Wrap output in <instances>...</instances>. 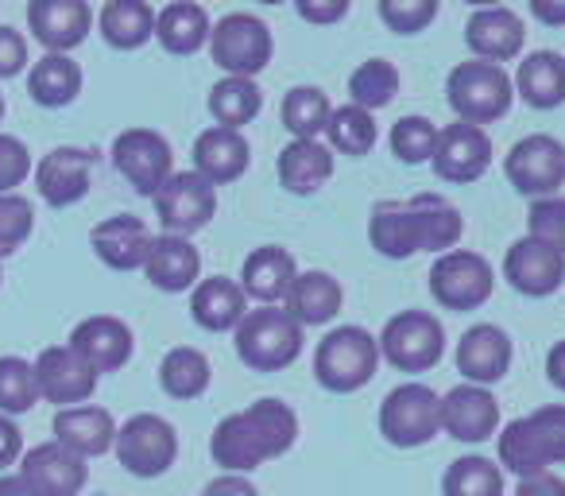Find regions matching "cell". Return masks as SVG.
I'll return each mask as SVG.
<instances>
[{
  "label": "cell",
  "instance_id": "6da1fadb",
  "mask_svg": "<svg viewBox=\"0 0 565 496\" xmlns=\"http://www.w3.org/2000/svg\"><path fill=\"white\" fill-rule=\"evenodd\" d=\"M465 233L461 210L441 194L387 198L372 205L369 241L387 261H407L415 253H454Z\"/></svg>",
  "mask_w": 565,
  "mask_h": 496
},
{
  "label": "cell",
  "instance_id": "7a4b0ae2",
  "mask_svg": "<svg viewBox=\"0 0 565 496\" xmlns=\"http://www.w3.org/2000/svg\"><path fill=\"white\" fill-rule=\"evenodd\" d=\"M295 439H299V415L282 400H256L213 426L210 454L225 473L244 477L271 457L287 454Z\"/></svg>",
  "mask_w": 565,
  "mask_h": 496
},
{
  "label": "cell",
  "instance_id": "3957f363",
  "mask_svg": "<svg viewBox=\"0 0 565 496\" xmlns=\"http://www.w3.org/2000/svg\"><path fill=\"white\" fill-rule=\"evenodd\" d=\"M380 369V341L364 326H338L315 349V380L326 392H361Z\"/></svg>",
  "mask_w": 565,
  "mask_h": 496
},
{
  "label": "cell",
  "instance_id": "277c9868",
  "mask_svg": "<svg viewBox=\"0 0 565 496\" xmlns=\"http://www.w3.org/2000/svg\"><path fill=\"white\" fill-rule=\"evenodd\" d=\"M446 97H449V109L457 113V120L480 128L508 117L511 102H515V82L508 78L503 66L472 59V63H457L449 71Z\"/></svg>",
  "mask_w": 565,
  "mask_h": 496
},
{
  "label": "cell",
  "instance_id": "5b68a950",
  "mask_svg": "<svg viewBox=\"0 0 565 496\" xmlns=\"http://www.w3.org/2000/svg\"><path fill=\"white\" fill-rule=\"evenodd\" d=\"M302 353V326L287 310H248L236 326V357L256 372H279Z\"/></svg>",
  "mask_w": 565,
  "mask_h": 496
},
{
  "label": "cell",
  "instance_id": "8992f818",
  "mask_svg": "<svg viewBox=\"0 0 565 496\" xmlns=\"http://www.w3.org/2000/svg\"><path fill=\"white\" fill-rule=\"evenodd\" d=\"M210 55L225 71V78H256L275 55L271 28L252 12H228L213 24Z\"/></svg>",
  "mask_w": 565,
  "mask_h": 496
},
{
  "label": "cell",
  "instance_id": "52a82bcc",
  "mask_svg": "<svg viewBox=\"0 0 565 496\" xmlns=\"http://www.w3.org/2000/svg\"><path fill=\"white\" fill-rule=\"evenodd\" d=\"M441 431V395L426 384H399L380 403V434L392 446L415 450L434 442Z\"/></svg>",
  "mask_w": 565,
  "mask_h": 496
},
{
  "label": "cell",
  "instance_id": "ba28073f",
  "mask_svg": "<svg viewBox=\"0 0 565 496\" xmlns=\"http://www.w3.org/2000/svg\"><path fill=\"white\" fill-rule=\"evenodd\" d=\"M380 357L399 372H426L446 353V330L430 310H399L380 334Z\"/></svg>",
  "mask_w": 565,
  "mask_h": 496
},
{
  "label": "cell",
  "instance_id": "9c48e42d",
  "mask_svg": "<svg viewBox=\"0 0 565 496\" xmlns=\"http://www.w3.org/2000/svg\"><path fill=\"white\" fill-rule=\"evenodd\" d=\"M113 450H117L120 465L132 477H163L174 465V457H179V434H174V426L163 415L140 411V415H132L117 431Z\"/></svg>",
  "mask_w": 565,
  "mask_h": 496
},
{
  "label": "cell",
  "instance_id": "30bf717a",
  "mask_svg": "<svg viewBox=\"0 0 565 496\" xmlns=\"http://www.w3.org/2000/svg\"><path fill=\"white\" fill-rule=\"evenodd\" d=\"M508 182L526 198H554L565 187V144L550 133H531L508 151L503 159Z\"/></svg>",
  "mask_w": 565,
  "mask_h": 496
},
{
  "label": "cell",
  "instance_id": "8fae6325",
  "mask_svg": "<svg viewBox=\"0 0 565 496\" xmlns=\"http://www.w3.org/2000/svg\"><path fill=\"white\" fill-rule=\"evenodd\" d=\"M492 264L480 253L469 249H454V253L438 256L430 268V295L438 307L446 310H477L492 299Z\"/></svg>",
  "mask_w": 565,
  "mask_h": 496
},
{
  "label": "cell",
  "instance_id": "7c38bea8",
  "mask_svg": "<svg viewBox=\"0 0 565 496\" xmlns=\"http://www.w3.org/2000/svg\"><path fill=\"white\" fill-rule=\"evenodd\" d=\"M113 167L128 179V187L143 198H156L174 175V156L167 136L156 128H128L113 140Z\"/></svg>",
  "mask_w": 565,
  "mask_h": 496
},
{
  "label": "cell",
  "instance_id": "4fadbf2b",
  "mask_svg": "<svg viewBox=\"0 0 565 496\" xmlns=\"http://www.w3.org/2000/svg\"><path fill=\"white\" fill-rule=\"evenodd\" d=\"M151 202H156V218L163 225V233L190 241V233L205 229L213 221V213H217V190L198 171H174Z\"/></svg>",
  "mask_w": 565,
  "mask_h": 496
},
{
  "label": "cell",
  "instance_id": "5bb4252c",
  "mask_svg": "<svg viewBox=\"0 0 565 496\" xmlns=\"http://www.w3.org/2000/svg\"><path fill=\"white\" fill-rule=\"evenodd\" d=\"M430 167L441 182H477L492 167V136L465 120L438 128V148H434Z\"/></svg>",
  "mask_w": 565,
  "mask_h": 496
},
{
  "label": "cell",
  "instance_id": "9a60e30c",
  "mask_svg": "<svg viewBox=\"0 0 565 496\" xmlns=\"http://www.w3.org/2000/svg\"><path fill=\"white\" fill-rule=\"evenodd\" d=\"M503 276L526 299H546L565 284V256L534 236H523L503 256Z\"/></svg>",
  "mask_w": 565,
  "mask_h": 496
},
{
  "label": "cell",
  "instance_id": "2e32d148",
  "mask_svg": "<svg viewBox=\"0 0 565 496\" xmlns=\"http://www.w3.org/2000/svg\"><path fill=\"white\" fill-rule=\"evenodd\" d=\"M441 431L457 442H488L500 431V400L477 384L449 388L441 395Z\"/></svg>",
  "mask_w": 565,
  "mask_h": 496
},
{
  "label": "cell",
  "instance_id": "e0dca14e",
  "mask_svg": "<svg viewBox=\"0 0 565 496\" xmlns=\"http://www.w3.org/2000/svg\"><path fill=\"white\" fill-rule=\"evenodd\" d=\"M35 380H40V400L63 403V408H82L97 388V372L71 346L43 349L35 361Z\"/></svg>",
  "mask_w": 565,
  "mask_h": 496
},
{
  "label": "cell",
  "instance_id": "ac0fdd59",
  "mask_svg": "<svg viewBox=\"0 0 565 496\" xmlns=\"http://www.w3.org/2000/svg\"><path fill=\"white\" fill-rule=\"evenodd\" d=\"M94 12L86 0H32L28 4V28L47 48V55H66L89 35Z\"/></svg>",
  "mask_w": 565,
  "mask_h": 496
},
{
  "label": "cell",
  "instance_id": "d6986e66",
  "mask_svg": "<svg viewBox=\"0 0 565 496\" xmlns=\"http://www.w3.org/2000/svg\"><path fill=\"white\" fill-rule=\"evenodd\" d=\"M454 361H457V372H461L469 384L488 388V384H495V380L508 377L511 338L495 323H477L461 334Z\"/></svg>",
  "mask_w": 565,
  "mask_h": 496
},
{
  "label": "cell",
  "instance_id": "ffe728a7",
  "mask_svg": "<svg viewBox=\"0 0 565 496\" xmlns=\"http://www.w3.org/2000/svg\"><path fill=\"white\" fill-rule=\"evenodd\" d=\"M465 43L480 63H508L523 51L526 43V28L519 20L515 9H503V4H484L469 17L465 24Z\"/></svg>",
  "mask_w": 565,
  "mask_h": 496
},
{
  "label": "cell",
  "instance_id": "44dd1931",
  "mask_svg": "<svg viewBox=\"0 0 565 496\" xmlns=\"http://www.w3.org/2000/svg\"><path fill=\"white\" fill-rule=\"evenodd\" d=\"M20 477L35 488L40 496H78L86 488V462L78 454H71L58 442H40L24 454L20 462Z\"/></svg>",
  "mask_w": 565,
  "mask_h": 496
},
{
  "label": "cell",
  "instance_id": "7402d4cb",
  "mask_svg": "<svg viewBox=\"0 0 565 496\" xmlns=\"http://www.w3.org/2000/svg\"><path fill=\"white\" fill-rule=\"evenodd\" d=\"M132 330L128 323L113 315H94L86 323L74 326L71 334V349L89 365L94 372H117L132 361Z\"/></svg>",
  "mask_w": 565,
  "mask_h": 496
},
{
  "label": "cell",
  "instance_id": "603a6c76",
  "mask_svg": "<svg viewBox=\"0 0 565 496\" xmlns=\"http://www.w3.org/2000/svg\"><path fill=\"white\" fill-rule=\"evenodd\" d=\"M89 175H94V151L55 148L35 167V187H40L43 202L63 210L89 194Z\"/></svg>",
  "mask_w": 565,
  "mask_h": 496
},
{
  "label": "cell",
  "instance_id": "cb8c5ba5",
  "mask_svg": "<svg viewBox=\"0 0 565 496\" xmlns=\"http://www.w3.org/2000/svg\"><path fill=\"white\" fill-rule=\"evenodd\" d=\"M89 244H94L97 261L109 264L113 272H136L151 253V233L136 213H113V218L97 221Z\"/></svg>",
  "mask_w": 565,
  "mask_h": 496
},
{
  "label": "cell",
  "instance_id": "d4e9b609",
  "mask_svg": "<svg viewBox=\"0 0 565 496\" xmlns=\"http://www.w3.org/2000/svg\"><path fill=\"white\" fill-rule=\"evenodd\" d=\"M295 276V256L279 244H264V249H252L248 261L241 268V292L244 299H256L259 307H275L279 299H287Z\"/></svg>",
  "mask_w": 565,
  "mask_h": 496
},
{
  "label": "cell",
  "instance_id": "484cf974",
  "mask_svg": "<svg viewBox=\"0 0 565 496\" xmlns=\"http://www.w3.org/2000/svg\"><path fill=\"white\" fill-rule=\"evenodd\" d=\"M55 431V442L66 446L71 454H78L82 462L86 457H102L105 450H113L117 442V423L105 408H94V403H82V408H63L51 423Z\"/></svg>",
  "mask_w": 565,
  "mask_h": 496
},
{
  "label": "cell",
  "instance_id": "4316f807",
  "mask_svg": "<svg viewBox=\"0 0 565 496\" xmlns=\"http://www.w3.org/2000/svg\"><path fill=\"white\" fill-rule=\"evenodd\" d=\"M252 163V148L244 140V133L236 128H205L194 140V171L202 175L205 182L221 187V182H236Z\"/></svg>",
  "mask_w": 565,
  "mask_h": 496
},
{
  "label": "cell",
  "instance_id": "83f0119b",
  "mask_svg": "<svg viewBox=\"0 0 565 496\" xmlns=\"http://www.w3.org/2000/svg\"><path fill=\"white\" fill-rule=\"evenodd\" d=\"M143 272H148L151 287L159 292H190L198 287V272H202V253H198L194 244L186 236H151V253L143 261Z\"/></svg>",
  "mask_w": 565,
  "mask_h": 496
},
{
  "label": "cell",
  "instance_id": "f1b7e54d",
  "mask_svg": "<svg viewBox=\"0 0 565 496\" xmlns=\"http://www.w3.org/2000/svg\"><path fill=\"white\" fill-rule=\"evenodd\" d=\"M282 303H287L282 310H287L299 326H326L341 315L345 292H341V284L330 276V272H299Z\"/></svg>",
  "mask_w": 565,
  "mask_h": 496
},
{
  "label": "cell",
  "instance_id": "f546056e",
  "mask_svg": "<svg viewBox=\"0 0 565 496\" xmlns=\"http://www.w3.org/2000/svg\"><path fill=\"white\" fill-rule=\"evenodd\" d=\"M244 315H248V299H244L241 284L228 276L202 279L194 287V295H190V318L210 334L236 330Z\"/></svg>",
  "mask_w": 565,
  "mask_h": 496
},
{
  "label": "cell",
  "instance_id": "4dcf8cb0",
  "mask_svg": "<svg viewBox=\"0 0 565 496\" xmlns=\"http://www.w3.org/2000/svg\"><path fill=\"white\" fill-rule=\"evenodd\" d=\"M275 171H279L282 190H291V194L307 198V194H315L318 187H326V182L333 179V156H330V148H326L322 140H291L287 148L279 151V163H275Z\"/></svg>",
  "mask_w": 565,
  "mask_h": 496
},
{
  "label": "cell",
  "instance_id": "1f68e13d",
  "mask_svg": "<svg viewBox=\"0 0 565 496\" xmlns=\"http://www.w3.org/2000/svg\"><path fill=\"white\" fill-rule=\"evenodd\" d=\"M210 12L194 0H174L156 12V40L163 43L167 55H194L210 43Z\"/></svg>",
  "mask_w": 565,
  "mask_h": 496
},
{
  "label": "cell",
  "instance_id": "d6a6232c",
  "mask_svg": "<svg viewBox=\"0 0 565 496\" xmlns=\"http://www.w3.org/2000/svg\"><path fill=\"white\" fill-rule=\"evenodd\" d=\"M515 94L531 109H557L565 105V55L557 51H534L519 63Z\"/></svg>",
  "mask_w": 565,
  "mask_h": 496
},
{
  "label": "cell",
  "instance_id": "836d02e7",
  "mask_svg": "<svg viewBox=\"0 0 565 496\" xmlns=\"http://www.w3.org/2000/svg\"><path fill=\"white\" fill-rule=\"evenodd\" d=\"M97 24H102V35L109 48L136 51L156 35V9L148 0H109Z\"/></svg>",
  "mask_w": 565,
  "mask_h": 496
},
{
  "label": "cell",
  "instance_id": "e575fe53",
  "mask_svg": "<svg viewBox=\"0 0 565 496\" xmlns=\"http://www.w3.org/2000/svg\"><path fill=\"white\" fill-rule=\"evenodd\" d=\"M28 94L43 109H63L82 94V66L71 55H43L28 71Z\"/></svg>",
  "mask_w": 565,
  "mask_h": 496
},
{
  "label": "cell",
  "instance_id": "d590c367",
  "mask_svg": "<svg viewBox=\"0 0 565 496\" xmlns=\"http://www.w3.org/2000/svg\"><path fill=\"white\" fill-rule=\"evenodd\" d=\"M159 384L174 400H198L210 388V357L194 346H174L159 365Z\"/></svg>",
  "mask_w": 565,
  "mask_h": 496
},
{
  "label": "cell",
  "instance_id": "8d00e7d4",
  "mask_svg": "<svg viewBox=\"0 0 565 496\" xmlns=\"http://www.w3.org/2000/svg\"><path fill=\"white\" fill-rule=\"evenodd\" d=\"M330 97L322 94L318 86H295L287 89L279 105V117H282V128L295 136V140H318L330 125Z\"/></svg>",
  "mask_w": 565,
  "mask_h": 496
},
{
  "label": "cell",
  "instance_id": "74e56055",
  "mask_svg": "<svg viewBox=\"0 0 565 496\" xmlns=\"http://www.w3.org/2000/svg\"><path fill=\"white\" fill-rule=\"evenodd\" d=\"M264 109V94L252 78H221L217 86L210 89V113L221 128H236L241 133L244 125L259 117Z\"/></svg>",
  "mask_w": 565,
  "mask_h": 496
},
{
  "label": "cell",
  "instance_id": "f35d334b",
  "mask_svg": "<svg viewBox=\"0 0 565 496\" xmlns=\"http://www.w3.org/2000/svg\"><path fill=\"white\" fill-rule=\"evenodd\" d=\"M500 462L508 465V473H515L519 481L550 473V462H546V454H542L531 419H511L500 431Z\"/></svg>",
  "mask_w": 565,
  "mask_h": 496
},
{
  "label": "cell",
  "instance_id": "ab89813d",
  "mask_svg": "<svg viewBox=\"0 0 565 496\" xmlns=\"http://www.w3.org/2000/svg\"><path fill=\"white\" fill-rule=\"evenodd\" d=\"M395 94H399V71L387 59H369L349 78V97H353L349 105H356L364 113H376L384 105H392Z\"/></svg>",
  "mask_w": 565,
  "mask_h": 496
},
{
  "label": "cell",
  "instance_id": "60d3db41",
  "mask_svg": "<svg viewBox=\"0 0 565 496\" xmlns=\"http://www.w3.org/2000/svg\"><path fill=\"white\" fill-rule=\"evenodd\" d=\"M446 496H503V469L480 454H465L441 477Z\"/></svg>",
  "mask_w": 565,
  "mask_h": 496
},
{
  "label": "cell",
  "instance_id": "b9f144b4",
  "mask_svg": "<svg viewBox=\"0 0 565 496\" xmlns=\"http://www.w3.org/2000/svg\"><path fill=\"white\" fill-rule=\"evenodd\" d=\"M326 136H330V144L341 151V156H369L372 148H376L380 140V128H376V117L364 109H356V105H341V109L330 113V125H326Z\"/></svg>",
  "mask_w": 565,
  "mask_h": 496
},
{
  "label": "cell",
  "instance_id": "7bdbcfd3",
  "mask_svg": "<svg viewBox=\"0 0 565 496\" xmlns=\"http://www.w3.org/2000/svg\"><path fill=\"white\" fill-rule=\"evenodd\" d=\"M40 403L35 365L24 357H0V415H24Z\"/></svg>",
  "mask_w": 565,
  "mask_h": 496
},
{
  "label": "cell",
  "instance_id": "ee69618b",
  "mask_svg": "<svg viewBox=\"0 0 565 496\" xmlns=\"http://www.w3.org/2000/svg\"><path fill=\"white\" fill-rule=\"evenodd\" d=\"M387 144H392V156L399 159V163H407V167L430 163L434 148H438V128L426 117H403L392 125Z\"/></svg>",
  "mask_w": 565,
  "mask_h": 496
},
{
  "label": "cell",
  "instance_id": "f6af8a7d",
  "mask_svg": "<svg viewBox=\"0 0 565 496\" xmlns=\"http://www.w3.org/2000/svg\"><path fill=\"white\" fill-rule=\"evenodd\" d=\"M526 236L550 244L554 253L565 256V198L562 194L531 202V210H526Z\"/></svg>",
  "mask_w": 565,
  "mask_h": 496
},
{
  "label": "cell",
  "instance_id": "bcb514c9",
  "mask_svg": "<svg viewBox=\"0 0 565 496\" xmlns=\"http://www.w3.org/2000/svg\"><path fill=\"white\" fill-rule=\"evenodd\" d=\"M438 17V0H380V20L395 35H418Z\"/></svg>",
  "mask_w": 565,
  "mask_h": 496
},
{
  "label": "cell",
  "instance_id": "7dc6e473",
  "mask_svg": "<svg viewBox=\"0 0 565 496\" xmlns=\"http://www.w3.org/2000/svg\"><path fill=\"white\" fill-rule=\"evenodd\" d=\"M32 229H35L32 202L20 194H0V256L17 253L20 244L32 236Z\"/></svg>",
  "mask_w": 565,
  "mask_h": 496
},
{
  "label": "cell",
  "instance_id": "c3c4849f",
  "mask_svg": "<svg viewBox=\"0 0 565 496\" xmlns=\"http://www.w3.org/2000/svg\"><path fill=\"white\" fill-rule=\"evenodd\" d=\"M531 426L539 434V446L550 465L565 462V403H546V408L531 411Z\"/></svg>",
  "mask_w": 565,
  "mask_h": 496
},
{
  "label": "cell",
  "instance_id": "681fc988",
  "mask_svg": "<svg viewBox=\"0 0 565 496\" xmlns=\"http://www.w3.org/2000/svg\"><path fill=\"white\" fill-rule=\"evenodd\" d=\"M32 171V156H28L20 136L0 133V194H12Z\"/></svg>",
  "mask_w": 565,
  "mask_h": 496
},
{
  "label": "cell",
  "instance_id": "f907efd6",
  "mask_svg": "<svg viewBox=\"0 0 565 496\" xmlns=\"http://www.w3.org/2000/svg\"><path fill=\"white\" fill-rule=\"evenodd\" d=\"M28 66V40L17 28L0 24V78H17Z\"/></svg>",
  "mask_w": 565,
  "mask_h": 496
},
{
  "label": "cell",
  "instance_id": "816d5d0a",
  "mask_svg": "<svg viewBox=\"0 0 565 496\" xmlns=\"http://www.w3.org/2000/svg\"><path fill=\"white\" fill-rule=\"evenodd\" d=\"M295 12H299L307 24H338L349 17V0H295Z\"/></svg>",
  "mask_w": 565,
  "mask_h": 496
},
{
  "label": "cell",
  "instance_id": "f5cc1de1",
  "mask_svg": "<svg viewBox=\"0 0 565 496\" xmlns=\"http://www.w3.org/2000/svg\"><path fill=\"white\" fill-rule=\"evenodd\" d=\"M20 454H24V434L9 415H0V469H9Z\"/></svg>",
  "mask_w": 565,
  "mask_h": 496
},
{
  "label": "cell",
  "instance_id": "db71d44e",
  "mask_svg": "<svg viewBox=\"0 0 565 496\" xmlns=\"http://www.w3.org/2000/svg\"><path fill=\"white\" fill-rule=\"evenodd\" d=\"M202 496H259L256 485L248 477H236V473H221L210 485L202 488Z\"/></svg>",
  "mask_w": 565,
  "mask_h": 496
},
{
  "label": "cell",
  "instance_id": "11a10c76",
  "mask_svg": "<svg viewBox=\"0 0 565 496\" xmlns=\"http://www.w3.org/2000/svg\"><path fill=\"white\" fill-rule=\"evenodd\" d=\"M515 496H565V481L557 473H539L515 485Z\"/></svg>",
  "mask_w": 565,
  "mask_h": 496
},
{
  "label": "cell",
  "instance_id": "9f6ffc18",
  "mask_svg": "<svg viewBox=\"0 0 565 496\" xmlns=\"http://www.w3.org/2000/svg\"><path fill=\"white\" fill-rule=\"evenodd\" d=\"M531 12L539 24L565 28V0H531Z\"/></svg>",
  "mask_w": 565,
  "mask_h": 496
},
{
  "label": "cell",
  "instance_id": "6f0895ef",
  "mask_svg": "<svg viewBox=\"0 0 565 496\" xmlns=\"http://www.w3.org/2000/svg\"><path fill=\"white\" fill-rule=\"evenodd\" d=\"M546 377L557 392H565V338L554 341V349L546 353Z\"/></svg>",
  "mask_w": 565,
  "mask_h": 496
},
{
  "label": "cell",
  "instance_id": "680465c9",
  "mask_svg": "<svg viewBox=\"0 0 565 496\" xmlns=\"http://www.w3.org/2000/svg\"><path fill=\"white\" fill-rule=\"evenodd\" d=\"M0 496H40L20 473H0Z\"/></svg>",
  "mask_w": 565,
  "mask_h": 496
},
{
  "label": "cell",
  "instance_id": "91938a15",
  "mask_svg": "<svg viewBox=\"0 0 565 496\" xmlns=\"http://www.w3.org/2000/svg\"><path fill=\"white\" fill-rule=\"evenodd\" d=\"M0 117H4V94H0Z\"/></svg>",
  "mask_w": 565,
  "mask_h": 496
},
{
  "label": "cell",
  "instance_id": "94428289",
  "mask_svg": "<svg viewBox=\"0 0 565 496\" xmlns=\"http://www.w3.org/2000/svg\"><path fill=\"white\" fill-rule=\"evenodd\" d=\"M0 279H4V272H0Z\"/></svg>",
  "mask_w": 565,
  "mask_h": 496
},
{
  "label": "cell",
  "instance_id": "6125c7cd",
  "mask_svg": "<svg viewBox=\"0 0 565 496\" xmlns=\"http://www.w3.org/2000/svg\"><path fill=\"white\" fill-rule=\"evenodd\" d=\"M97 496H105V493H97Z\"/></svg>",
  "mask_w": 565,
  "mask_h": 496
}]
</instances>
